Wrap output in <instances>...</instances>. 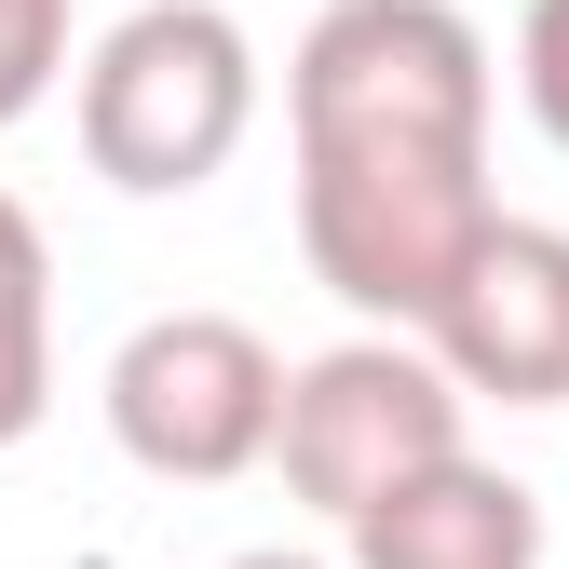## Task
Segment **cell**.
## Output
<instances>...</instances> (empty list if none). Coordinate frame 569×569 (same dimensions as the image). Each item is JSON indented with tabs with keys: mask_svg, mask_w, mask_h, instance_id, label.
Here are the masks:
<instances>
[{
	"mask_svg": "<svg viewBox=\"0 0 569 569\" xmlns=\"http://www.w3.org/2000/svg\"><path fill=\"white\" fill-rule=\"evenodd\" d=\"M231 569H326V556H284V542H258V556H231ZM352 569V556H339Z\"/></svg>",
	"mask_w": 569,
	"mask_h": 569,
	"instance_id": "11",
	"label": "cell"
},
{
	"mask_svg": "<svg viewBox=\"0 0 569 569\" xmlns=\"http://www.w3.org/2000/svg\"><path fill=\"white\" fill-rule=\"evenodd\" d=\"M82 163L136 203H190L203 177H231V150L258 136V41L218 0H136L122 28L82 41Z\"/></svg>",
	"mask_w": 569,
	"mask_h": 569,
	"instance_id": "2",
	"label": "cell"
},
{
	"mask_svg": "<svg viewBox=\"0 0 569 569\" xmlns=\"http://www.w3.org/2000/svg\"><path fill=\"white\" fill-rule=\"evenodd\" d=\"M339 542H352V569H542V488L448 448V461L393 475Z\"/></svg>",
	"mask_w": 569,
	"mask_h": 569,
	"instance_id": "7",
	"label": "cell"
},
{
	"mask_svg": "<svg viewBox=\"0 0 569 569\" xmlns=\"http://www.w3.org/2000/svg\"><path fill=\"white\" fill-rule=\"evenodd\" d=\"M488 28L461 0H326L284 54V136H435V150H488Z\"/></svg>",
	"mask_w": 569,
	"mask_h": 569,
	"instance_id": "3",
	"label": "cell"
},
{
	"mask_svg": "<svg viewBox=\"0 0 569 569\" xmlns=\"http://www.w3.org/2000/svg\"><path fill=\"white\" fill-rule=\"evenodd\" d=\"M488 231H502L488 150H435V136H312L299 150V258L367 326H435Z\"/></svg>",
	"mask_w": 569,
	"mask_h": 569,
	"instance_id": "1",
	"label": "cell"
},
{
	"mask_svg": "<svg viewBox=\"0 0 569 569\" xmlns=\"http://www.w3.org/2000/svg\"><path fill=\"white\" fill-rule=\"evenodd\" d=\"M54 407V258H41V218L0 190V448H28Z\"/></svg>",
	"mask_w": 569,
	"mask_h": 569,
	"instance_id": "8",
	"label": "cell"
},
{
	"mask_svg": "<svg viewBox=\"0 0 569 569\" xmlns=\"http://www.w3.org/2000/svg\"><path fill=\"white\" fill-rule=\"evenodd\" d=\"M516 96H529V122L569 150V0H529L516 14Z\"/></svg>",
	"mask_w": 569,
	"mask_h": 569,
	"instance_id": "10",
	"label": "cell"
},
{
	"mask_svg": "<svg viewBox=\"0 0 569 569\" xmlns=\"http://www.w3.org/2000/svg\"><path fill=\"white\" fill-rule=\"evenodd\" d=\"M109 448L163 488H231L271 461L284 435V352L244 326V312H150L122 352H109Z\"/></svg>",
	"mask_w": 569,
	"mask_h": 569,
	"instance_id": "5",
	"label": "cell"
},
{
	"mask_svg": "<svg viewBox=\"0 0 569 569\" xmlns=\"http://www.w3.org/2000/svg\"><path fill=\"white\" fill-rule=\"evenodd\" d=\"M68 68H82L68 54V0H0V136H14Z\"/></svg>",
	"mask_w": 569,
	"mask_h": 569,
	"instance_id": "9",
	"label": "cell"
},
{
	"mask_svg": "<svg viewBox=\"0 0 569 569\" xmlns=\"http://www.w3.org/2000/svg\"><path fill=\"white\" fill-rule=\"evenodd\" d=\"M420 339L448 352V380L475 407H569V231L502 218Z\"/></svg>",
	"mask_w": 569,
	"mask_h": 569,
	"instance_id": "6",
	"label": "cell"
},
{
	"mask_svg": "<svg viewBox=\"0 0 569 569\" xmlns=\"http://www.w3.org/2000/svg\"><path fill=\"white\" fill-rule=\"evenodd\" d=\"M461 420H475V393L448 380V352L420 339V326H367V339L312 352V367H284V435H271V461H284V488H299L326 529H352L393 475L475 448Z\"/></svg>",
	"mask_w": 569,
	"mask_h": 569,
	"instance_id": "4",
	"label": "cell"
}]
</instances>
